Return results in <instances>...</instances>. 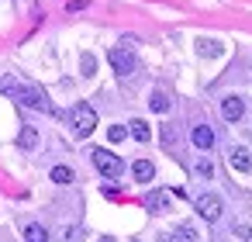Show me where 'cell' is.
<instances>
[{
  "mask_svg": "<svg viewBox=\"0 0 252 242\" xmlns=\"http://www.w3.org/2000/svg\"><path fill=\"white\" fill-rule=\"evenodd\" d=\"M190 142H193V145H197L200 152H207V149L214 145V132H211L207 125H197V128L190 132Z\"/></svg>",
  "mask_w": 252,
  "mask_h": 242,
  "instance_id": "cell-9",
  "label": "cell"
},
{
  "mask_svg": "<svg viewBox=\"0 0 252 242\" xmlns=\"http://www.w3.org/2000/svg\"><path fill=\"white\" fill-rule=\"evenodd\" d=\"M125 135H128V128H125V125H111V128H107V138H111V142H121Z\"/></svg>",
  "mask_w": 252,
  "mask_h": 242,
  "instance_id": "cell-20",
  "label": "cell"
},
{
  "mask_svg": "<svg viewBox=\"0 0 252 242\" xmlns=\"http://www.w3.org/2000/svg\"><path fill=\"white\" fill-rule=\"evenodd\" d=\"M228 163H231L235 173H249V170H252V152H249L245 145H231V149H228Z\"/></svg>",
  "mask_w": 252,
  "mask_h": 242,
  "instance_id": "cell-6",
  "label": "cell"
},
{
  "mask_svg": "<svg viewBox=\"0 0 252 242\" xmlns=\"http://www.w3.org/2000/svg\"><path fill=\"white\" fill-rule=\"evenodd\" d=\"M211 173H214V166H211V159H197V176H204V180H211Z\"/></svg>",
  "mask_w": 252,
  "mask_h": 242,
  "instance_id": "cell-21",
  "label": "cell"
},
{
  "mask_svg": "<svg viewBox=\"0 0 252 242\" xmlns=\"http://www.w3.org/2000/svg\"><path fill=\"white\" fill-rule=\"evenodd\" d=\"M128 135H131V138H138V142H149V138H152V128H149L142 118H135V121L128 125Z\"/></svg>",
  "mask_w": 252,
  "mask_h": 242,
  "instance_id": "cell-13",
  "label": "cell"
},
{
  "mask_svg": "<svg viewBox=\"0 0 252 242\" xmlns=\"http://www.w3.org/2000/svg\"><path fill=\"white\" fill-rule=\"evenodd\" d=\"M52 180H56V183H73V170H69V166H56V170H52Z\"/></svg>",
  "mask_w": 252,
  "mask_h": 242,
  "instance_id": "cell-18",
  "label": "cell"
},
{
  "mask_svg": "<svg viewBox=\"0 0 252 242\" xmlns=\"http://www.w3.org/2000/svg\"><path fill=\"white\" fill-rule=\"evenodd\" d=\"M100 242H114V239H100Z\"/></svg>",
  "mask_w": 252,
  "mask_h": 242,
  "instance_id": "cell-23",
  "label": "cell"
},
{
  "mask_svg": "<svg viewBox=\"0 0 252 242\" xmlns=\"http://www.w3.org/2000/svg\"><path fill=\"white\" fill-rule=\"evenodd\" d=\"M221 211H224V204H221L218 194H200V197H197V214H200L204 221H218Z\"/></svg>",
  "mask_w": 252,
  "mask_h": 242,
  "instance_id": "cell-5",
  "label": "cell"
},
{
  "mask_svg": "<svg viewBox=\"0 0 252 242\" xmlns=\"http://www.w3.org/2000/svg\"><path fill=\"white\" fill-rule=\"evenodd\" d=\"M69 128L76 138H87L94 128H97V111L90 104H73L69 107Z\"/></svg>",
  "mask_w": 252,
  "mask_h": 242,
  "instance_id": "cell-2",
  "label": "cell"
},
{
  "mask_svg": "<svg viewBox=\"0 0 252 242\" xmlns=\"http://www.w3.org/2000/svg\"><path fill=\"white\" fill-rule=\"evenodd\" d=\"M25 242H49V232H45V225L32 221V225L25 228Z\"/></svg>",
  "mask_w": 252,
  "mask_h": 242,
  "instance_id": "cell-14",
  "label": "cell"
},
{
  "mask_svg": "<svg viewBox=\"0 0 252 242\" xmlns=\"http://www.w3.org/2000/svg\"><path fill=\"white\" fill-rule=\"evenodd\" d=\"M90 159H94V166L107 176V180H118L121 173H125V163H121V156H114L111 149H94L90 152Z\"/></svg>",
  "mask_w": 252,
  "mask_h": 242,
  "instance_id": "cell-3",
  "label": "cell"
},
{
  "mask_svg": "<svg viewBox=\"0 0 252 242\" xmlns=\"http://www.w3.org/2000/svg\"><path fill=\"white\" fill-rule=\"evenodd\" d=\"M131 173H135V180H138V183H149V180L156 176V166H152L149 159H138V163L131 166Z\"/></svg>",
  "mask_w": 252,
  "mask_h": 242,
  "instance_id": "cell-11",
  "label": "cell"
},
{
  "mask_svg": "<svg viewBox=\"0 0 252 242\" xmlns=\"http://www.w3.org/2000/svg\"><path fill=\"white\" fill-rule=\"evenodd\" d=\"M0 90H4L11 101H21L25 107H35V111H45V114L56 111L52 101H49V94H45L42 87H35V83H21V80H14V76H7L4 83H0Z\"/></svg>",
  "mask_w": 252,
  "mask_h": 242,
  "instance_id": "cell-1",
  "label": "cell"
},
{
  "mask_svg": "<svg viewBox=\"0 0 252 242\" xmlns=\"http://www.w3.org/2000/svg\"><path fill=\"white\" fill-rule=\"evenodd\" d=\"M242 114H245V101L238 94H231V97L221 101V118L224 121H242Z\"/></svg>",
  "mask_w": 252,
  "mask_h": 242,
  "instance_id": "cell-7",
  "label": "cell"
},
{
  "mask_svg": "<svg viewBox=\"0 0 252 242\" xmlns=\"http://www.w3.org/2000/svg\"><path fill=\"white\" fill-rule=\"evenodd\" d=\"M197 52H200L204 59H218V56H221L224 49H221V45H218L214 38H200V42H197Z\"/></svg>",
  "mask_w": 252,
  "mask_h": 242,
  "instance_id": "cell-12",
  "label": "cell"
},
{
  "mask_svg": "<svg viewBox=\"0 0 252 242\" xmlns=\"http://www.w3.org/2000/svg\"><path fill=\"white\" fill-rule=\"evenodd\" d=\"M173 138H176V132H173V125H162V145H166V149L173 145Z\"/></svg>",
  "mask_w": 252,
  "mask_h": 242,
  "instance_id": "cell-22",
  "label": "cell"
},
{
  "mask_svg": "<svg viewBox=\"0 0 252 242\" xmlns=\"http://www.w3.org/2000/svg\"><path fill=\"white\" fill-rule=\"evenodd\" d=\"M80 69H83V76H94V73H97V59H94L90 52H83V59H80Z\"/></svg>",
  "mask_w": 252,
  "mask_h": 242,
  "instance_id": "cell-17",
  "label": "cell"
},
{
  "mask_svg": "<svg viewBox=\"0 0 252 242\" xmlns=\"http://www.w3.org/2000/svg\"><path fill=\"white\" fill-rule=\"evenodd\" d=\"M107 63H111V69H114L118 76H131V73H135V66H138L135 52H131V49H125V45L111 49V52H107Z\"/></svg>",
  "mask_w": 252,
  "mask_h": 242,
  "instance_id": "cell-4",
  "label": "cell"
},
{
  "mask_svg": "<svg viewBox=\"0 0 252 242\" xmlns=\"http://www.w3.org/2000/svg\"><path fill=\"white\" fill-rule=\"evenodd\" d=\"M149 107H152L156 114H166V111H169V97H166L162 90H152V97H149Z\"/></svg>",
  "mask_w": 252,
  "mask_h": 242,
  "instance_id": "cell-15",
  "label": "cell"
},
{
  "mask_svg": "<svg viewBox=\"0 0 252 242\" xmlns=\"http://www.w3.org/2000/svg\"><path fill=\"white\" fill-rule=\"evenodd\" d=\"M235 235H238L242 242H252V225H249V221H238V225H235Z\"/></svg>",
  "mask_w": 252,
  "mask_h": 242,
  "instance_id": "cell-19",
  "label": "cell"
},
{
  "mask_svg": "<svg viewBox=\"0 0 252 242\" xmlns=\"http://www.w3.org/2000/svg\"><path fill=\"white\" fill-rule=\"evenodd\" d=\"M166 242H197V228H193V225H176V228L166 235Z\"/></svg>",
  "mask_w": 252,
  "mask_h": 242,
  "instance_id": "cell-10",
  "label": "cell"
},
{
  "mask_svg": "<svg viewBox=\"0 0 252 242\" xmlns=\"http://www.w3.org/2000/svg\"><path fill=\"white\" fill-rule=\"evenodd\" d=\"M18 145H21V149H35V145H38V132H35V128H21Z\"/></svg>",
  "mask_w": 252,
  "mask_h": 242,
  "instance_id": "cell-16",
  "label": "cell"
},
{
  "mask_svg": "<svg viewBox=\"0 0 252 242\" xmlns=\"http://www.w3.org/2000/svg\"><path fill=\"white\" fill-rule=\"evenodd\" d=\"M142 204H145L152 214H166V211H169V190H149Z\"/></svg>",
  "mask_w": 252,
  "mask_h": 242,
  "instance_id": "cell-8",
  "label": "cell"
}]
</instances>
